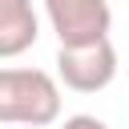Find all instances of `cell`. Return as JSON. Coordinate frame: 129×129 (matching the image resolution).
<instances>
[{"mask_svg":"<svg viewBox=\"0 0 129 129\" xmlns=\"http://www.w3.org/2000/svg\"><path fill=\"white\" fill-rule=\"evenodd\" d=\"M60 117V81L44 69L8 64L0 69V125L44 129Z\"/></svg>","mask_w":129,"mask_h":129,"instance_id":"cell-1","label":"cell"},{"mask_svg":"<svg viewBox=\"0 0 129 129\" xmlns=\"http://www.w3.org/2000/svg\"><path fill=\"white\" fill-rule=\"evenodd\" d=\"M44 16L60 40V48H85L109 40L113 8L109 0H44Z\"/></svg>","mask_w":129,"mask_h":129,"instance_id":"cell-2","label":"cell"},{"mask_svg":"<svg viewBox=\"0 0 129 129\" xmlns=\"http://www.w3.org/2000/svg\"><path fill=\"white\" fill-rule=\"evenodd\" d=\"M117 77V48L113 40L85 44V48H56V81L73 93H101Z\"/></svg>","mask_w":129,"mask_h":129,"instance_id":"cell-3","label":"cell"},{"mask_svg":"<svg viewBox=\"0 0 129 129\" xmlns=\"http://www.w3.org/2000/svg\"><path fill=\"white\" fill-rule=\"evenodd\" d=\"M36 36H40V20L32 12V0H0V60L28 52Z\"/></svg>","mask_w":129,"mask_h":129,"instance_id":"cell-4","label":"cell"},{"mask_svg":"<svg viewBox=\"0 0 129 129\" xmlns=\"http://www.w3.org/2000/svg\"><path fill=\"white\" fill-rule=\"evenodd\" d=\"M60 129H109V125L101 117H93V113H73V117L60 121Z\"/></svg>","mask_w":129,"mask_h":129,"instance_id":"cell-5","label":"cell"}]
</instances>
